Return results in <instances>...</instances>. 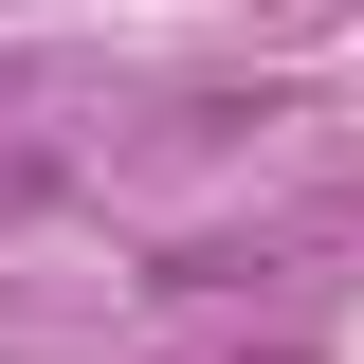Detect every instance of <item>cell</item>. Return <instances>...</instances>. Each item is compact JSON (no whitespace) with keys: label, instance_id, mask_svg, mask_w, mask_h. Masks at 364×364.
<instances>
[{"label":"cell","instance_id":"cell-1","mask_svg":"<svg viewBox=\"0 0 364 364\" xmlns=\"http://www.w3.org/2000/svg\"><path fill=\"white\" fill-rule=\"evenodd\" d=\"M55 200V146H0V219H37Z\"/></svg>","mask_w":364,"mask_h":364},{"label":"cell","instance_id":"cell-2","mask_svg":"<svg viewBox=\"0 0 364 364\" xmlns=\"http://www.w3.org/2000/svg\"><path fill=\"white\" fill-rule=\"evenodd\" d=\"M273 364H310V346H273Z\"/></svg>","mask_w":364,"mask_h":364}]
</instances>
